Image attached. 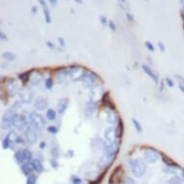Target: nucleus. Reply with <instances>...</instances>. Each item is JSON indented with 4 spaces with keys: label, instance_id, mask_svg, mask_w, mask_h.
I'll list each match as a JSON object with an SVG mask.
<instances>
[{
    "label": "nucleus",
    "instance_id": "f257e3e1",
    "mask_svg": "<svg viewBox=\"0 0 184 184\" xmlns=\"http://www.w3.org/2000/svg\"><path fill=\"white\" fill-rule=\"evenodd\" d=\"M126 164L135 177H143L147 173V164L140 158H129L126 160Z\"/></svg>",
    "mask_w": 184,
    "mask_h": 184
},
{
    "label": "nucleus",
    "instance_id": "f03ea898",
    "mask_svg": "<svg viewBox=\"0 0 184 184\" xmlns=\"http://www.w3.org/2000/svg\"><path fill=\"white\" fill-rule=\"evenodd\" d=\"M99 80V76L93 71L84 70L79 81L82 83V87L88 90H93L98 84V81Z\"/></svg>",
    "mask_w": 184,
    "mask_h": 184
},
{
    "label": "nucleus",
    "instance_id": "7ed1b4c3",
    "mask_svg": "<svg viewBox=\"0 0 184 184\" xmlns=\"http://www.w3.org/2000/svg\"><path fill=\"white\" fill-rule=\"evenodd\" d=\"M141 150L143 151L144 159L148 163H157L161 158V151L155 148L143 146L141 147Z\"/></svg>",
    "mask_w": 184,
    "mask_h": 184
},
{
    "label": "nucleus",
    "instance_id": "20e7f679",
    "mask_svg": "<svg viewBox=\"0 0 184 184\" xmlns=\"http://www.w3.org/2000/svg\"><path fill=\"white\" fill-rule=\"evenodd\" d=\"M121 146H122V140H116L112 143L105 142L102 151L104 153V155L108 156L112 159H116V157H117V155L120 152Z\"/></svg>",
    "mask_w": 184,
    "mask_h": 184
},
{
    "label": "nucleus",
    "instance_id": "39448f33",
    "mask_svg": "<svg viewBox=\"0 0 184 184\" xmlns=\"http://www.w3.org/2000/svg\"><path fill=\"white\" fill-rule=\"evenodd\" d=\"M5 89H6V94L10 96V98H15V96H16L19 89H21V87H19V85H18L17 79L14 78V77L6 78Z\"/></svg>",
    "mask_w": 184,
    "mask_h": 184
},
{
    "label": "nucleus",
    "instance_id": "423d86ee",
    "mask_svg": "<svg viewBox=\"0 0 184 184\" xmlns=\"http://www.w3.org/2000/svg\"><path fill=\"white\" fill-rule=\"evenodd\" d=\"M29 117H30V123L38 130L42 131L45 126V120L41 114L37 112H30L29 113Z\"/></svg>",
    "mask_w": 184,
    "mask_h": 184
},
{
    "label": "nucleus",
    "instance_id": "0eeeda50",
    "mask_svg": "<svg viewBox=\"0 0 184 184\" xmlns=\"http://www.w3.org/2000/svg\"><path fill=\"white\" fill-rule=\"evenodd\" d=\"M17 96L19 98V100L22 102V104H29L34 99V93L27 86H22L18 91Z\"/></svg>",
    "mask_w": 184,
    "mask_h": 184
},
{
    "label": "nucleus",
    "instance_id": "6e6552de",
    "mask_svg": "<svg viewBox=\"0 0 184 184\" xmlns=\"http://www.w3.org/2000/svg\"><path fill=\"white\" fill-rule=\"evenodd\" d=\"M105 114V121L112 125H117L121 117L118 114V111L116 108H105L104 109Z\"/></svg>",
    "mask_w": 184,
    "mask_h": 184
},
{
    "label": "nucleus",
    "instance_id": "1a4fd4ad",
    "mask_svg": "<svg viewBox=\"0 0 184 184\" xmlns=\"http://www.w3.org/2000/svg\"><path fill=\"white\" fill-rule=\"evenodd\" d=\"M71 74H72V67L71 66L67 67H61V69H58L55 72L57 83L62 84L63 82L66 81L67 78L71 77Z\"/></svg>",
    "mask_w": 184,
    "mask_h": 184
},
{
    "label": "nucleus",
    "instance_id": "9d476101",
    "mask_svg": "<svg viewBox=\"0 0 184 184\" xmlns=\"http://www.w3.org/2000/svg\"><path fill=\"white\" fill-rule=\"evenodd\" d=\"M25 134V140L29 145H35L38 141L39 138V134H38V130L33 126V125L30 123L27 126V128L24 131Z\"/></svg>",
    "mask_w": 184,
    "mask_h": 184
},
{
    "label": "nucleus",
    "instance_id": "9b49d317",
    "mask_svg": "<svg viewBox=\"0 0 184 184\" xmlns=\"http://www.w3.org/2000/svg\"><path fill=\"white\" fill-rule=\"evenodd\" d=\"M33 106H34L35 110H37L39 112L44 111L47 108V106H48V99H47V98H45V96H44V95L37 96V98L33 101Z\"/></svg>",
    "mask_w": 184,
    "mask_h": 184
},
{
    "label": "nucleus",
    "instance_id": "f8f14e48",
    "mask_svg": "<svg viewBox=\"0 0 184 184\" xmlns=\"http://www.w3.org/2000/svg\"><path fill=\"white\" fill-rule=\"evenodd\" d=\"M115 159H112L106 155H103L102 157H100V159L96 162V169L100 170V171H107L114 162Z\"/></svg>",
    "mask_w": 184,
    "mask_h": 184
},
{
    "label": "nucleus",
    "instance_id": "ddd939ff",
    "mask_svg": "<svg viewBox=\"0 0 184 184\" xmlns=\"http://www.w3.org/2000/svg\"><path fill=\"white\" fill-rule=\"evenodd\" d=\"M142 69H143V71L146 73L150 79H152V81L154 83H155L156 85L159 84V76H158V74L154 71L150 66H148L147 64H143L142 65Z\"/></svg>",
    "mask_w": 184,
    "mask_h": 184
},
{
    "label": "nucleus",
    "instance_id": "4468645a",
    "mask_svg": "<svg viewBox=\"0 0 184 184\" xmlns=\"http://www.w3.org/2000/svg\"><path fill=\"white\" fill-rule=\"evenodd\" d=\"M103 140L106 143H112V142L117 140L116 139V131H115L114 125L105 128V130L103 132Z\"/></svg>",
    "mask_w": 184,
    "mask_h": 184
},
{
    "label": "nucleus",
    "instance_id": "2eb2a0df",
    "mask_svg": "<svg viewBox=\"0 0 184 184\" xmlns=\"http://www.w3.org/2000/svg\"><path fill=\"white\" fill-rule=\"evenodd\" d=\"M96 106H98V102L93 100V99H90L88 102L86 103L85 105V116L87 118H92L93 115L94 114L95 110H96Z\"/></svg>",
    "mask_w": 184,
    "mask_h": 184
},
{
    "label": "nucleus",
    "instance_id": "dca6fc26",
    "mask_svg": "<svg viewBox=\"0 0 184 184\" xmlns=\"http://www.w3.org/2000/svg\"><path fill=\"white\" fill-rule=\"evenodd\" d=\"M69 104H70V99L69 98H64V99H60L57 102V113L59 115H64L67 110V107H69Z\"/></svg>",
    "mask_w": 184,
    "mask_h": 184
},
{
    "label": "nucleus",
    "instance_id": "f3484780",
    "mask_svg": "<svg viewBox=\"0 0 184 184\" xmlns=\"http://www.w3.org/2000/svg\"><path fill=\"white\" fill-rule=\"evenodd\" d=\"M21 171L22 172V173L25 177H29L30 175H32V173L35 172V166H34L33 161L23 163L21 166Z\"/></svg>",
    "mask_w": 184,
    "mask_h": 184
},
{
    "label": "nucleus",
    "instance_id": "a211bd4d",
    "mask_svg": "<svg viewBox=\"0 0 184 184\" xmlns=\"http://www.w3.org/2000/svg\"><path fill=\"white\" fill-rule=\"evenodd\" d=\"M121 172H122V165L116 167V169L114 170V172H112V175L110 177V179H109V184H119L121 181H122V177H117L119 175H121Z\"/></svg>",
    "mask_w": 184,
    "mask_h": 184
},
{
    "label": "nucleus",
    "instance_id": "6ab92c4d",
    "mask_svg": "<svg viewBox=\"0 0 184 184\" xmlns=\"http://www.w3.org/2000/svg\"><path fill=\"white\" fill-rule=\"evenodd\" d=\"M34 72H35V70H34V69H32V70H30V71H24V72L18 73V74H17V78L21 80L23 86H26L27 83L31 80V77H32V75H33Z\"/></svg>",
    "mask_w": 184,
    "mask_h": 184
},
{
    "label": "nucleus",
    "instance_id": "aec40b11",
    "mask_svg": "<svg viewBox=\"0 0 184 184\" xmlns=\"http://www.w3.org/2000/svg\"><path fill=\"white\" fill-rule=\"evenodd\" d=\"M15 135H16V133L14 130H11V131H9L7 133V135L2 140V149L3 150H9L10 148H11L12 141H13L12 137L15 136Z\"/></svg>",
    "mask_w": 184,
    "mask_h": 184
},
{
    "label": "nucleus",
    "instance_id": "412c9836",
    "mask_svg": "<svg viewBox=\"0 0 184 184\" xmlns=\"http://www.w3.org/2000/svg\"><path fill=\"white\" fill-rule=\"evenodd\" d=\"M161 160L163 161V163L169 168H177V169H181V167L178 165V164L173 161L172 158H170L169 156H167L166 154H164L163 152H161Z\"/></svg>",
    "mask_w": 184,
    "mask_h": 184
},
{
    "label": "nucleus",
    "instance_id": "4be33fe9",
    "mask_svg": "<svg viewBox=\"0 0 184 184\" xmlns=\"http://www.w3.org/2000/svg\"><path fill=\"white\" fill-rule=\"evenodd\" d=\"M115 131H116V139L117 140H122L123 133H124V123L122 119L121 118L118 124L115 126Z\"/></svg>",
    "mask_w": 184,
    "mask_h": 184
},
{
    "label": "nucleus",
    "instance_id": "5701e85b",
    "mask_svg": "<svg viewBox=\"0 0 184 184\" xmlns=\"http://www.w3.org/2000/svg\"><path fill=\"white\" fill-rule=\"evenodd\" d=\"M14 158L15 161L17 165H22L23 163H25V158H24V153H23V149H18L15 151L14 153Z\"/></svg>",
    "mask_w": 184,
    "mask_h": 184
},
{
    "label": "nucleus",
    "instance_id": "b1692460",
    "mask_svg": "<svg viewBox=\"0 0 184 184\" xmlns=\"http://www.w3.org/2000/svg\"><path fill=\"white\" fill-rule=\"evenodd\" d=\"M105 141L102 139H99V138H93L91 140L90 146L92 148V150H103V146H104Z\"/></svg>",
    "mask_w": 184,
    "mask_h": 184
},
{
    "label": "nucleus",
    "instance_id": "393cba45",
    "mask_svg": "<svg viewBox=\"0 0 184 184\" xmlns=\"http://www.w3.org/2000/svg\"><path fill=\"white\" fill-rule=\"evenodd\" d=\"M44 73L41 72V71H37V75H32L30 83H31L32 86H39L44 81Z\"/></svg>",
    "mask_w": 184,
    "mask_h": 184
},
{
    "label": "nucleus",
    "instance_id": "a878e982",
    "mask_svg": "<svg viewBox=\"0 0 184 184\" xmlns=\"http://www.w3.org/2000/svg\"><path fill=\"white\" fill-rule=\"evenodd\" d=\"M33 163H34V166H35V172L38 173V175H41L44 172V164L43 161L39 158H35L33 159Z\"/></svg>",
    "mask_w": 184,
    "mask_h": 184
},
{
    "label": "nucleus",
    "instance_id": "bb28decb",
    "mask_svg": "<svg viewBox=\"0 0 184 184\" xmlns=\"http://www.w3.org/2000/svg\"><path fill=\"white\" fill-rule=\"evenodd\" d=\"M45 118L49 122H54L57 119V111L52 108H47L45 111Z\"/></svg>",
    "mask_w": 184,
    "mask_h": 184
},
{
    "label": "nucleus",
    "instance_id": "cd10ccee",
    "mask_svg": "<svg viewBox=\"0 0 184 184\" xmlns=\"http://www.w3.org/2000/svg\"><path fill=\"white\" fill-rule=\"evenodd\" d=\"M12 127H13L12 119L2 117V119H1V128H2V130H9Z\"/></svg>",
    "mask_w": 184,
    "mask_h": 184
},
{
    "label": "nucleus",
    "instance_id": "c85d7f7f",
    "mask_svg": "<svg viewBox=\"0 0 184 184\" xmlns=\"http://www.w3.org/2000/svg\"><path fill=\"white\" fill-rule=\"evenodd\" d=\"M183 182H184V179L180 176H173L170 177L165 182V184H182Z\"/></svg>",
    "mask_w": 184,
    "mask_h": 184
},
{
    "label": "nucleus",
    "instance_id": "c756f323",
    "mask_svg": "<svg viewBox=\"0 0 184 184\" xmlns=\"http://www.w3.org/2000/svg\"><path fill=\"white\" fill-rule=\"evenodd\" d=\"M2 58L8 62H13L16 59V54L13 52H10V51H4L2 53Z\"/></svg>",
    "mask_w": 184,
    "mask_h": 184
},
{
    "label": "nucleus",
    "instance_id": "7c9ffc66",
    "mask_svg": "<svg viewBox=\"0 0 184 184\" xmlns=\"http://www.w3.org/2000/svg\"><path fill=\"white\" fill-rule=\"evenodd\" d=\"M23 153H24V158L26 162H30L33 161V152L31 150L29 149H23Z\"/></svg>",
    "mask_w": 184,
    "mask_h": 184
},
{
    "label": "nucleus",
    "instance_id": "2f4dec72",
    "mask_svg": "<svg viewBox=\"0 0 184 184\" xmlns=\"http://www.w3.org/2000/svg\"><path fill=\"white\" fill-rule=\"evenodd\" d=\"M53 86H54V80H53L52 77H47V78H45V80H44V87H45L46 90H48V91L52 90Z\"/></svg>",
    "mask_w": 184,
    "mask_h": 184
},
{
    "label": "nucleus",
    "instance_id": "473e14b6",
    "mask_svg": "<svg viewBox=\"0 0 184 184\" xmlns=\"http://www.w3.org/2000/svg\"><path fill=\"white\" fill-rule=\"evenodd\" d=\"M44 11V21L47 24H50L51 23V16H50V11L48 8H45V9H43Z\"/></svg>",
    "mask_w": 184,
    "mask_h": 184
},
{
    "label": "nucleus",
    "instance_id": "72a5a7b5",
    "mask_svg": "<svg viewBox=\"0 0 184 184\" xmlns=\"http://www.w3.org/2000/svg\"><path fill=\"white\" fill-rule=\"evenodd\" d=\"M131 122H132V124H133V126H134L135 130H136L138 133H142V132H143V127H142L141 123L139 122V121H137L136 119L133 118V119L131 120Z\"/></svg>",
    "mask_w": 184,
    "mask_h": 184
},
{
    "label": "nucleus",
    "instance_id": "f704fd0d",
    "mask_svg": "<svg viewBox=\"0 0 184 184\" xmlns=\"http://www.w3.org/2000/svg\"><path fill=\"white\" fill-rule=\"evenodd\" d=\"M50 153H51V156H52V158L58 159V158L60 157V150H59V148H58L57 146H55V147L51 148Z\"/></svg>",
    "mask_w": 184,
    "mask_h": 184
},
{
    "label": "nucleus",
    "instance_id": "c9c22d12",
    "mask_svg": "<svg viewBox=\"0 0 184 184\" xmlns=\"http://www.w3.org/2000/svg\"><path fill=\"white\" fill-rule=\"evenodd\" d=\"M37 180H38V177L37 175H30L29 177H27L26 178V184H37Z\"/></svg>",
    "mask_w": 184,
    "mask_h": 184
},
{
    "label": "nucleus",
    "instance_id": "e433bc0d",
    "mask_svg": "<svg viewBox=\"0 0 184 184\" xmlns=\"http://www.w3.org/2000/svg\"><path fill=\"white\" fill-rule=\"evenodd\" d=\"M46 131L49 134L56 135V134H58V132H59V129H58V127H56L55 125H49V126L46 127Z\"/></svg>",
    "mask_w": 184,
    "mask_h": 184
},
{
    "label": "nucleus",
    "instance_id": "4c0bfd02",
    "mask_svg": "<svg viewBox=\"0 0 184 184\" xmlns=\"http://www.w3.org/2000/svg\"><path fill=\"white\" fill-rule=\"evenodd\" d=\"M71 184H82L83 180L77 176H72L71 177Z\"/></svg>",
    "mask_w": 184,
    "mask_h": 184
},
{
    "label": "nucleus",
    "instance_id": "58836bf2",
    "mask_svg": "<svg viewBox=\"0 0 184 184\" xmlns=\"http://www.w3.org/2000/svg\"><path fill=\"white\" fill-rule=\"evenodd\" d=\"M145 46H146V48H147V49H148L150 52H154V51H155V48H154V45H153L150 42H149V41H146V42H145Z\"/></svg>",
    "mask_w": 184,
    "mask_h": 184
},
{
    "label": "nucleus",
    "instance_id": "ea45409f",
    "mask_svg": "<svg viewBox=\"0 0 184 184\" xmlns=\"http://www.w3.org/2000/svg\"><path fill=\"white\" fill-rule=\"evenodd\" d=\"M49 164L52 167V169H54V170H57L58 168H59V162H58L57 159H55V158H51L49 161Z\"/></svg>",
    "mask_w": 184,
    "mask_h": 184
},
{
    "label": "nucleus",
    "instance_id": "a19ab883",
    "mask_svg": "<svg viewBox=\"0 0 184 184\" xmlns=\"http://www.w3.org/2000/svg\"><path fill=\"white\" fill-rule=\"evenodd\" d=\"M122 184H136V182H135V180L130 177H126L122 182Z\"/></svg>",
    "mask_w": 184,
    "mask_h": 184
},
{
    "label": "nucleus",
    "instance_id": "79ce46f5",
    "mask_svg": "<svg viewBox=\"0 0 184 184\" xmlns=\"http://www.w3.org/2000/svg\"><path fill=\"white\" fill-rule=\"evenodd\" d=\"M164 80H165V82H166V85H167L168 87H170V88H172V87L175 86V82H173V81L170 78V77H166V78L164 79Z\"/></svg>",
    "mask_w": 184,
    "mask_h": 184
},
{
    "label": "nucleus",
    "instance_id": "37998d69",
    "mask_svg": "<svg viewBox=\"0 0 184 184\" xmlns=\"http://www.w3.org/2000/svg\"><path fill=\"white\" fill-rule=\"evenodd\" d=\"M99 21H100V22H101V24L103 25V26H105L106 24H108V19H107V17H106L105 16H99Z\"/></svg>",
    "mask_w": 184,
    "mask_h": 184
},
{
    "label": "nucleus",
    "instance_id": "c03bdc74",
    "mask_svg": "<svg viewBox=\"0 0 184 184\" xmlns=\"http://www.w3.org/2000/svg\"><path fill=\"white\" fill-rule=\"evenodd\" d=\"M15 142H16V144H17V145H21V144H23L24 143V139L21 137V136H17L15 138Z\"/></svg>",
    "mask_w": 184,
    "mask_h": 184
},
{
    "label": "nucleus",
    "instance_id": "a18cd8bd",
    "mask_svg": "<svg viewBox=\"0 0 184 184\" xmlns=\"http://www.w3.org/2000/svg\"><path fill=\"white\" fill-rule=\"evenodd\" d=\"M158 47H159V50H160L162 53L165 52V50H166V47H165V44H164L162 42H158Z\"/></svg>",
    "mask_w": 184,
    "mask_h": 184
},
{
    "label": "nucleus",
    "instance_id": "49530a36",
    "mask_svg": "<svg viewBox=\"0 0 184 184\" xmlns=\"http://www.w3.org/2000/svg\"><path fill=\"white\" fill-rule=\"evenodd\" d=\"M108 26H109V28L111 29V31H113V32H115V31H116V25H115V23H114V21H109V22H108Z\"/></svg>",
    "mask_w": 184,
    "mask_h": 184
},
{
    "label": "nucleus",
    "instance_id": "de8ad7c7",
    "mask_svg": "<svg viewBox=\"0 0 184 184\" xmlns=\"http://www.w3.org/2000/svg\"><path fill=\"white\" fill-rule=\"evenodd\" d=\"M165 86H166L165 80H162V81L160 82V85H159V92H163L164 89H165Z\"/></svg>",
    "mask_w": 184,
    "mask_h": 184
},
{
    "label": "nucleus",
    "instance_id": "09e8293b",
    "mask_svg": "<svg viewBox=\"0 0 184 184\" xmlns=\"http://www.w3.org/2000/svg\"><path fill=\"white\" fill-rule=\"evenodd\" d=\"M58 42H59V44H60V45L62 47H65L66 46V42H65V39L63 37H59V38H58Z\"/></svg>",
    "mask_w": 184,
    "mask_h": 184
},
{
    "label": "nucleus",
    "instance_id": "8fccbe9b",
    "mask_svg": "<svg viewBox=\"0 0 184 184\" xmlns=\"http://www.w3.org/2000/svg\"><path fill=\"white\" fill-rule=\"evenodd\" d=\"M46 46L49 48V49H55V44L52 43V42H50V41H47L46 42Z\"/></svg>",
    "mask_w": 184,
    "mask_h": 184
},
{
    "label": "nucleus",
    "instance_id": "3c124183",
    "mask_svg": "<svg viewBox=\"0 0 184 184\" xmlns=\"http://www.w3.org/2000/svg\"><path fill=\"white\" fill-rule=\"evenodd\" d=\"M126 18H127V21H128L129 22H134V16H133L132 14L126 13Z\"/></svg>",
    "mask_w": 184,
    "mask_h": 184
},
{
    "label": "nucleus",
    "instance_id": "603ef678",
    "mask_svg": "<svg viewBox=\"0 0 184 184\" xmlns=\"http://www.w3.org/2000/svg\"><path fill=\"white\" fill-rule=\"evenodd\" d=\"M39 3H40V5L42 6L43 9H45L47 8V5H46V2H45V0H38Z\"/></svg>",
    "mask_w": 184,
    "mask_h": 184
},
{
    "label": "nucleus",
    "instance_id": "864d4df0",
    "mask_svg": "<svg viewBox=\"0 0 184 184\" xmlns=\"http://www.w3.org/2000/svg\"><path fill=\"white\" fill-rule=\"evenodd\" d=\"M176 77H177V79L179 81V83H180V84H183V85H184V77H183V76L177 74V75H176Z\"/></svg>",
    "mask_w": 184,
    "mask_h": 184
},
{
    "label": "nucleus",
    "instance_id": "5fc2aeb1",
    "mask_svg": "<svg viewBox=\"0 0 184 184\" xmlns=\"http://www.w3.org/2000/svg\"><path fill=\"white\" fill-rule=\"evenodd\" d=\"M0 38H1V41H8V37L4 34V32L0 33Z\"/></svg>",
    "mask_w": 184,
    "mask_h": 184
},
{
    "label": "nucleus",
    "instance_id": "6e6d98bb",
    "mask_svg": "<svg viewBox=\"0 0 184 184\" xmlns=\"http://www.w3.org/2000/svg\"><path fill=\"white\" fill-rule=\"evenodd\" d=\"M118 1H119V4H120V6H121L122 9H124V7H123L124 4H127L126 0H118Z\"/></svg>",
    "mask_w": 184,
    "mask_h": 184
},
{
    "label": "nucleus",
    "instance_id": "4d7b16f0",
    "mask_svg": "<svg viewBox=\"0 0 184 184\" xmlns=\"http://www.w3.org/2000/svg\"><path fill=\"white\" fill-rule=\"evenodd\" d=\"M39 148H40L41 150H44V149L46 148V142H44V141L41 142V143H40V146H39Z\"/></svg>",
    "mask_w": 184,
    "mask_h": 184
},
{
    "label": "nucleus",
    "instance_id": "13d9d810",
    "mask_svg": "<svg viewBox=\"0 0 184 184\" xmlns=\"http://www.w3.org/2000/svg\"><path fill=\"white\" fill-rule=\"evenodd\" d=\"M67 153V155L69 156V157H73V156H74V151H73L72 150H69Z\"/></svg>",
    "mask_w": 184,
    "mask_h": 184
},
{
    "label": "nucleus",
    "instance_id": "bf43d9fd",
    "mask_svg": "<svg viewBox=\"0 0 184 184\" xmlns=\"http://www.w3.org/2000/svg\"><path fill=\"white\" fill-rule=\"evenodd\" d=\"M48 2H49V4L52 6V7H55L58 3V0H48Z\"/></svg>",
    "mask_w": 184,
    "mask_h": 184
},
{
    "label": "nucleus",
    "instance_id": "052dcab7",
    "mask_svg": "<svg viewBox=\"0 0 184 184\" xmlns=\"http://www.w3.org/2000/svg\"><path fill=\"white\" fill-rule=\"evenodd\" d=\"M31 13H32V15H37V13H38V8H37V6H33V7H32V9H31Z\"/></svg>",
    "mask_w": 184,
    "mask_h": 184
},
{
    "label": "nucleus",
    "instance_id": "680f3d73",
    "mask_svg": "<svg viewBox=\"0 0 184 184\" xmlns=\"http://www.w3.org/2000/svg\"><path fill=\"white\" fill-rule=\"evenodd\" d=\"M178 89L180 90V92H181V93H183V94H184V85H183V84L178 83Z\"/></svg>",
    "mask_w": 184,
    "mask_h": 184
},
{
    "label": "nucleus",
    "instance_id": "e2e57ef3",
    "mask_svg": "<svg viewBox=\"0 0 184 184\" xmlns=\"http://www.w3.org/2000/svg\"><path fill=\"white\" fill-rule=\"evenodd\" d=\"M181 16H182L183 21H184V7H183V9L181 10Z\"/></svg>",
    "mask_w": 184,
    "mask_h": 184
},
{
    "label": "nucleus",
    "instance_id": "0e129e2a",
    "mask_svg": "<svg viewBox=\"0 0 184 184\" xmlns=\"http://www.w3.org/2000/svg\"><path fill=\"white\" fill-rule=\"evenodd\" d=\"M147 1H149V0H147Z\"/></svg>",
    "mask_w": 184,
    "mask_h": 184
}]
</instances>
